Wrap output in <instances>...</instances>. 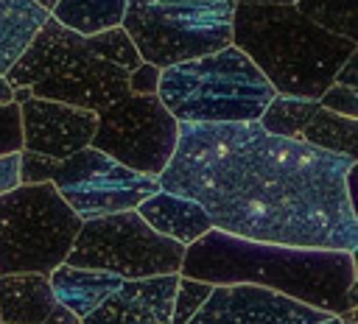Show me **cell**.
<instances>
[{
  "instance_id": "6da1fadb",
  "label": "cell",
  "mask_w": 358,
  "mask_h": 324,
  "mask_svg": "<svg viewBox=\"0 0 358 324\" xmlns=\"http://www.w3.org/2000/svg\"><path fill=\"white\" fill-rule=\"evenodd\" d=\"M358 159L246 123H179L159 190L196 201L213 229L305 249H358Z\"/></svg>"
},
{
  "instance_id": "7a4b0ae2",
  "label": "cell",
  "mask_w": 358,
  "mask_h": 324,
  "mask_svg": "<svg viewBox=\"0 0 358 324\" xmlns=\"http://www.w3.org/2000/svg\"><path fill=\"white\" fill-rule=\"evenodd\" d=\"M179 274L210 285H257L330 316L358 310L355 251L257 243L210 229L185 246Z\"/></svg>"
},
{
  "instance_id": "3957f363",
  "label": "cell",
  "mask_w": 358,
  "mask_h": 324,
  "mask_svg": "<svg viewBox=\"0 0 358 324\" xmlns=\"http://www.w3.org/2000/svg\"><path fill=\"white\" fill-rule=\"evenodd\" d=\"M232 45L277 95L310 101H319L338 67L358 50V42L319 28L294 6L277 3H235Z\"/></svg>"
},
{
  "instance_id": "277c9868",
  "label": "cell",
  "mask_w": 358,
  "mask_h": 324,
  "mask_svg": "<svg viewBox=\"0 0 358 324\" xmlns=\"http://www.w3.org/2000/svg\"><path fill=\"white\" fill-rule=\"evenodd\" d=\"M6 81L28 87L34 98L70 103L95 115L129 95V70L95 56L87 36L67 31L53 17L45 20L22 56L8 67Z\"/></svg>"
},
{
  "instance_id": "5b68a950",
  "label": "cell",
  "mask_w": 358,
  "mask_h": 324,
  "mask_svg": "<svg viewBox=\"0 0 358 324\" xmlns=\"http://www.w3.org/2000/svg\"><path fill=\"white\" fill-rule=\"evenodd\" d=\"M274 95L263 73L235 45L165 67L157 87V98L176 123L257 120Z\"/></svg>"
},
{
  "instance_id": "8992f818",
  "label": "cell",
  "mask_w": 358,
  "mask_h": 324,
  "mask_svg": "<svg viewBox=\"0 0 358 324\" xmlns=\"http://www.w3.org/2000/svg\"><path fill=\"white\" fill-rule=\"evenodd\" d=\"M235 0H126L120 28L159 70L232 45Z\"/></svg>"
},
{
  "instance_id": "52a82bcc",
  "label": "cell",
  "mask_w": 358,
  "mask_h": 324,
  "mask_svg": "<svg viewBox=\"0 0 358 324\" xmlns=\"http://www.w3.org/2000/svg\"><path fill=\"white\" fill-rule=\"evenodd\" d=\"M81 229V218L50 184H20L0 196V274H50Z\"/></svg>"
},
{
  "instance_id": "ba28073f",
  "label": "cell",
  "mask_w": 358,
  "mask_h": 324,
  "mask_svg": "<svg viewBox=\"0 0 358 324\" xmlns=\"http://www.w3.org/2000/svg\"><path fill=\"white\" fill-rule=\"evenodd\" d=\"M185 246L154 232L134 209L81 221V229L64 257L76 268H98L120 279L179 274Z\"/></svg>"
},
{
  "instance_id": "9c48e42d",
  "label": "cell",
  "mask_w": 358,
  "mask_h": 324,
  "mask_svg": "<svg viewBox=\"0 0 358 324\" xmlns=\"http://www.w3.org/2000/svg\"><path fill=\"white\" fill-rule=\"evenodd\" d=\"M176 137L179 123L157 95H126L98 112L90 145L117 165L157 179L173 156Z\"/></svg>"
},
{
  "instance_id": "30bf717a",
  "label": "cell",
  "mask_w": 358,
  "mask_h": 324,
  "mask_svg": "<svg viewBox=\"0 0 358 324\" xmlns=\"http://www.w3.org/2000/svg\"><path fill=\"white\" fill-rule=\"evenodd\" d=\"M324 318L330 313L257 285H213L185 324H322Z\"/></svg>"
},
{
  "instance_id": "8fae6325",
  "label": "cell",
  "mask_w": 358,
  "mask_h": 324,
  "mask_svg": "<svg viewBox=\"0 0 358 324\" xmlns=\"http://www.w3.org/2000/svg\"><path fill=\"white\" fill-rule=\"evenodd\" d=\"M20 128L22 151L64 159L90 145L98 128V115L59 101L28 98L25 103H20Z\"/></svg>"
},
{
  "instance_id": "7c38bea8",
  "label": "cell",
  "mask_w": 358,
  "mask_h": 324,
  "mask_svg": "<svg viewBox=\"0 0 358 324\" xmlns=\"http://www.w3.org/2000/svg\"><path fill=\"white\" fill-rule=\"evenodd\" d=\"M159 190V182L143 173H134L123 165H109L106 170L84 179L81 184L64 187L59 190L62 198L67 201V207L81 218H101V215H112V212H126L134 209L143 198L154 196Z\"/></svg>"
},
{
  "instance_id": "4fadbf2b",
  "label": "cell",
  "mask_w": 358,
  "mask_h": 324,
  "mask_svg": "<svg viewBox=\"0 0 358 324\" xmlns=\"http://www.w3.org/2000/svg\"><path fill=\"white\" fill-rule=\"evenodd\" d=\"M176 279L179 274L123 279L81 324H171Z\"/></svg>"
},
{
  "instance_id": "5bb4252c",
  "label": "cell",
  "mask_w": 358,
  "mask_h": 324,
  "mask_svg": "<svg viewBox=\"0 0 358 324\" xmlns=\"http://www.w3.org/2000/svg\"><path fill=\"white\" fill-rule=\"evenodd\" d=\"M0 321L78 324V318L53 296L48 274H0Z\"/></svg>"
},
{
  "instance_id": "9a60e30c",
  "label": "cell",
  "mask_w": 358,
  "mask_h": 324,
  "mask_svg": "<svg viewBox=\"0 0 358 324\" xmlns=\"http://www.w3.org/2000/svg\"><path fill=\"white\" fill-rule=\"evenodd\" d=\"M134 212L159 235L182 243V246H190L193 240H199L201 235H207L213 229L207 212L185 198V196H176V193H168V190H157L154 196L143 198Z\"/></svg>"
},
{
  "instance_id": "2e32d148",
  "label": "cell",
  "mask_w": 358,
  "mask_h": 324,
  "mask_svg": "<svg viewBox=\"0 0 358 324\" xmlns=\"http://www.w3.org/2000/svg\"><path fill=\"white\" fill-rule=\"evenodd\" d=\"M48 282H50V290L59 299V304H64L81 324V318L90 316L106 296H112L123 279L109 271L76 268V265L62 263L59 268H53L48 274Z\"/></svg>"
},
{
  "instance_id": "e0dca14e",
  "label": "cell",
  "mask_w": 358,
  "mask_h": 324,
  "mask_svg": "<svg viewBox=\"0 0 358 324\" xmlns=\"http://www.w3.org/2000/svg\"><path fill=\"white\" fill-rule=\"evenodd\" d=\"M48 17L34 0H0V75L22 56Z\"/></svg>"
},
{
  "instance_id": "ac0fdd59",
  "label": "cell",
  "mask_w": 358,
  "mask_h": 324,
  "mask_svg": "<svg viewBox=\"0 0 358 324\" xmlns=\"http://www.w3.org/2000/svg\"><path fill=\"white\" fill-rule=\"evenodd\" d=\"M126 0H59L50 17L78 36H95L123 22Z\"/></svg>"
},
{
  "instance_id": "d6986e66",
  "label": "cell",
  "mask_w": 358,
  "mask_h": 324,
  "mask_svg": "<svg viewBox=\"0 0 358 324\" xmlns=\"http://www.w3.org/2000/svg\"><path fill=\"white\" fill-rule=\"evenodd\" d=\"M294 8L319 28L358 42V0H296Z\"/></svg>"
},
{
  "instance_id": "ffe728a7",
  "label": "cell",
  "mask_w": 358,
  "mask_h": 324,
  "mask_svg": "<svg viewBox=\"0 0 358 324\" xmlns=\"http://www.w3.org/2000/svg\"><path fill=\"white\" fill-rule=\"evenodd\" d=\"M87 45L92 47L95 56H101V59H106V61H112V64H117V67H123L129 73L143 61L137 47H134V42L126 36V31L120 25L109 28V31H101L95 36H87Z\"/></svg>"
},
{
  "instance_id": "44dd1931",
  "label": "cell",
  "mask_w": 358,
  "mask_h": 324,
  "mask_svg": "<svg viewBox=\"0 0 358 324\" xmlns=\"http://www.w3.org/2000/svg\"><path fill=\"white\" fill-rule=\"evenodd\" d=\"M213 285L210 282H201V279H190V277H182L176 279V290H173V307H171V324H185L201 304L204 299L210 296Z\"/></svg>"
},
{
  "instance_id": "7402d4cb",
  "label": "cell",
  "mask_w": 358,
  "mask_h": 324,
  "mask_svg": "<svg viewBox=\"0 0 358 324\" xmlns=\"http://www.w3.org/2000/svg\"><path fill=\"white\" fill-rule=\"evenodd\" d=\"M319 103L336 115L344 117H358V87H341V84H330L322 95Z\"/></svg>"
},
{
  "instance_id": "603a6c76",
  "label": "cell",
  "mask_w": 358,
  "mask_h": 324,
  "mask_svg": "<svg viewBox=\"0 0 358 324\" xmlns=\"http://www.w3.org/2000/svg\"><path fill=\"white\" fill-rule=\"evenodd\" d=\"M22 151V128H20V103L0 106V154Z\"/></svg>"
},
{
  "instance_id": "cb8c5ba5",
  "label": "cell",
  "mask_w": 358,
  "mask_h": 324,
  "mask_svg": "<svg viewBox=\"0 0 358 324\" xmlns=\"http://www.w3.org/2000/svg\"><path fill=\"white\" fill-rule=\"evenodd\" d=\"M159 67L151 64V61H140L131 73H129V95H157V87H159Z\"/></svg>"
},
{
  "instance_id": "d4e9b609",
  "label": "cell",
  "mask_w": 358,
  "mask_h": 324,
  "mask_svg": "<svg viewBox=\"0 0 358 324\" xmlns=\"http://www.w3.org/2000/svg\"><path fill=\"white\" fill-rule=\"evenodd\" d=\"M20 187V151L0 154V196Z\"/></svg>"
},
{
  "instance_id": "484cf974",
  "label": "cell",
  "mask_w": 358,
  "mask_h": 324,
  "mask_svg": "<svg viewBox=\"0 0 358 324\" xmlns=\"http://www.w3.org/2000/svg\"><path fill=\"white\" fill-rule=\"evenodd\" d=\"M333 84H341V87H358V50L338 67Z\"/></svg>"
},
{
  "instance_id": "4316f807",
  "label": "cell",
  "mask_w": 358,
  "mask_h": 324,
  "mask_svg": "<svg viewBox=\"0 0 358 324\" xmlns=\"http://www.w3.org/2000/svg\"><path fill=\"white\" fill-rule=\"evenodd\" d=\"M6 103H14V89L6 81V75H0V106H6Z\"/></svg>"
},
{
  "instance_id": "83f0119b",
  "label": "cell",
  "mask_w": 358,
  "mask_h": 324,
  "mask_svg": "<svg viewBox=\"0 0 358 324\" xmlns=\"http://www.w3.org/2000/svg\"><path fill=\"white\" fill-rule=\"evenodd\" d=\"M11 89H14V103H25L28 98H34L28 87H11Z\"/></svg>"
},
{
  "instance_id": "f1b7e54d",
  "label": "cell",
  "mask_w": 358,
  "mask_h": 324,
  "mask_svg": "<svg viewBox=\"0 0 358 324\" xmlns=\"http://www.w3.org/2000/svg\"><path fill=\"white\" fill-rule=\"evenodd\" d=\"M338 324H358V310H347L338 316Z\"/></svg>"
},
{
  "instance_id": "f546056e",
  "label": "cell",
  "mask_w": 358,
  "mask_h": 324,
  "mask_svg": "<svg viewBox=\"0 0 358 324\" xmlns=\"http://www.w3.org/2000/svg\"><path fill=\"white\" fill-rule=\"evenodd\" d=\"M235 3H277V6H294L296 0H235Z\"/></svg>"
},
{
  "instance_id": "4dcf8cb0",
  "label": "cell",
  "mask_w": 358,
  "mask_h": 324,
  "mask_svg": "<svg viewBox=\"0 0 358 324\" xmlns=\"http://www.w3.org/2000/svg\"><path fill=\"white\" fill-rule=\"evenodd\" d=\"M34 3H36V6H39V8H45V11H48V14H50V8H53V6H56V3H59V0H34Z\"/></svg>"
},
{
  "instance_id": "1f68e13d",
  "label": "cell",
  "mask_w": 358,
  "mask_h": 324,
  "mask_svg": "<svg viewBox=\"0 0 358 324\" xmlns=\"http://www.w3.org/2000/svg\"><path fill=\"white\" fill-rule=\"evenodd\" d=\"M322 324H338V316H330V318H324Z\"/></svg>"
},
{
  "instance_id": "d6a6232c",
  "label": "cell",
  "mask_w": 358,
  "mask_h": 324,
  "mask_svg": "<svg viewBox=\"0 0 358 324\" xmlns=\"http://www.w3.org/2000/svg\"><path fill=\"white\" fill-rule=\"evenodd\" d=\"M0 324H3V321H0Z\"/></svg>"
}]
</instances>
